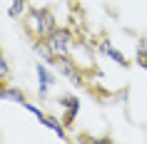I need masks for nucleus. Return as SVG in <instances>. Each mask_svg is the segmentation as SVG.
<instances>
[{"instance_id":"obj_9","label":"nucleus","mask_w":147,"mask_h":144,"mask_svg":"<svg viewBox=\"0 0 147 144\" xmlns=\"http://www.w3.org/2000/svg\"><path fill=\"white\" fill-rule=\"evenodd\" d=\"M45 127H50V129H55V134L60 137V139H65V137H67V134H65V129H62L60 124H57V122L53 119V117H45Z\"/></svg>"},{"instance_id":"obj_2","label":"nucleus","mask_w":147,"mask_h":144,"mask_svg":"<svg viewBox=\"0 0 147 144\" xmlns=\"http://www.w3.org/2000/svg\"><path fill=\"white\" fill-rule=\"evenodd\" d=\"M45 42L50 45V50L55 52V57H60V55H67L70 50V30H65V27H55L50 35L45 38Z\"/></svg>"},{"instance_id":"obj_3","label":"nucleus","mask_w":147,"mask_h":144,"mask_svg":"<svg viewBox=\"0 0 147 144\" xmlns=\"http://www.w3.org/2000/svg\"><path fill=\"white\" fill-rule=\"evenodd\" d=\"M55 65H57V67L62 70V75L65 77H70V80H75V82H82V80H80V70L75 67V62H70L67 60V55H60V57H57V60H55Z\"/></svg>"},{"instance_id":"obj_4","label":"nucleus","mask_w":147,"mask_h":144,"mask_svg":"<svg viewBox=\"0 0 147 144\" xmlns=\"http://www.w3.org/2000/svg\"><path fill=\"white\" fill-rule=\"evenodd\" d=\"M35 72H38V80H40V94H47V90H50V84L55 82L53 80V75H50V72H47V67L45 65H35Z\"/></svg>"},{"instance_id":"obj_7","label":"nucleus","mask_w":147,"mask_h":144,"mask_svg":"<svg viewBox=\"0 0 147 144\" xmlns=\"http://www.w3.org/2000/svg\"><path fill=\"white\" fill-rule=\"evenodd\" d=\"M102 50H105V55H107V57H112V60H115L117 65H120V67H127V60L122 57V52H120V50H115V47H110L107 42L102 45Z\"/></svg>"},{"instance_id":"obj_8","label":"nucleus","mask_w":147,"mask_h":144,"mask_svg":"<svg viewBox=\"0 0 147 144\" xmlns=\"http://www.w3.org/2000/svg\"><path fill=\"white\" fill-rule=\"evenodd\" d=\"M23 10H25V0H13V5L8 8V15L10 17H18Z\"/></svg>"},{"instance_id":"obj_6","label":"nucleus","mask_w":147,"mask_h":144,"mask_svg":"<svg viewBox=\"0 0 147 144\" xmlns=\"http://www.w3.org/2000/svg\"><path fill=\"white\" fill-rule=\"evenodd\" d=\"M62 104L67 107V117H65V122H72L75 117H78V107H80V99L78 97H62Z\"/></svg>"},{"instance_id":"obj_11","label":"nucleus","mask_w":147,"mask_h":144,"mask_svg":"<svg viewBox=\"0 0 147 144\" xmlns=\"http://www.w3.org/2000/svg\"><path fill=\"white\" fill-rule=\"evenodd\" d=\"M23 107H25V109H28V112H30V114H32V117H38V119H40V122H42V124H45V114L40 112V109H38V107H35V104H28V102H25V104H23Z\"/></svg>"},{"instance_id":"obj_5","label":"nucleus","mask_w":147,"mask_h":144,"mask_svg":"<svg viewBox=\"0 0 147 144\" xmlns=\"http://www.w3.org/2000/svg\"><path fill=\"white\" fill-rule=\"evenodd\" d=\"M0 99H10V102H18V104H25L23 92L15 90V87H0Z\"/></svg>"},{"instance_id":"obj_12","label":"nucleus","mask_w":147,"mask_h":144,"mask_svg":"<svg viewBox=\"0 0 147 144\" xmlns=\"http://www.w3.org/2000/svg\"><path fill=\"white\" fill-rule=\"evenodd\" d=\"M8 72H10V67H8V60H5V55L0 52V80H3V77H8Z\"/></svg>"},{"instance_id":"obj_10","label":"nucleus","mask_w":147,"mask_h":144,"mask_svg":"<svg viewBox=\"0 0 147 144\" xmlns=\"http://www.w3.org/2000/svg\"><path fill=\"white\" fill-rule=\"evenodd\" d=\"M137 62L142 70H147V47L145 45H140V50H137Z\"/></svg>"},{"instance_id":"obj_1","label":"nucleus","mask_w":147,"mask_h":144,"mask_svg":"<svg viewBox=\"0 0 147 144\" xmlns=\"http://www.w3.org/2000/svg\"><path fill=\"white\" fill-rule=\"evenodd\" d=\"M28 30L35 32L38 38L45 40L47 35L55 30V17H53V13H50L47 8H38V10H32L30 15H28Z\"/></svg>"}]
</instances>
